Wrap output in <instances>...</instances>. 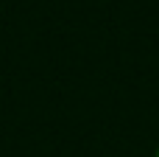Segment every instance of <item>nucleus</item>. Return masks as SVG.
<instances>
[{
	"mask_svg": "<svg viewBox=\"0 0 159 157\" xmlns=\"http://www.w3.org/2000/svg\"><path fill=\"white\" fill-rule=\"evenodd\" d=\"M157 157H159V152H157Z\"/></svg>",
	"mask_w": 159,
	"mask_h": 157,
	"instance_id": "1",
	"label": "nucleus"
}]
</instances>
